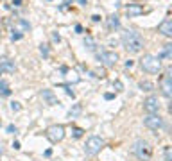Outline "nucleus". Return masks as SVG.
Segmentation results:
<instances>
[{
  "label": "nucleus",
  "instance_id": "obj_15",
  "mask_svg": "<svg viewBox=\"0 0 172 161\" xmlns=\"http://www.w3.org/2000/svg\"><path fill=\"white\" fill-rule=\"evenodd\" d=\"M170 56H172V45H165L163 50L158 54V59H160V61H161V59H170Z\"/></svg>",
  "mask_w": 172,
  "mask_h": 161
},
{
  "label": "nucleus",
  "instance_id": "obj_2",
  "mask_svg": "<svg viewBox=\"0 0 172 161\" xmlns=\"http://www.w3.org/2000/svg\"><path fill=\"white\" fill-rule=\"evenodd\" d=\"M131 150L140 161H149L152 158V147L143 140H136L133 143V147H131Z\"/></svg>",
  "mask_w": 172,
  "mask_h": 161
},
{
  "label": "nucleus",
  "instance_id": "obj_11",
  "mask_svg": "<svg viewBox=\"0 0 172 161\" xmlns=\"http://www.w3.org/2000/svg\"><path fill=\"white\" fill-rule=\"evenodd\" d=\"M143 13V7L140 4H129L127 7H126V15L129 18H135V16H140Z\"/></svg>",
  "mask_w": 172,
  "mask_h": 161
},
{
  "label": "nucleus",
  "instance_id": "obj_1",
  "mask_svg": "<svg viewBox=\"0 0 172 161\" xmlns=\"http://www.w3.org/2000/svg\"><path fill=\"white\" fill-rule=\"evenodd\" d=\"M122 45L126 47V50L131 54H138L143 48V38L136 30H126L122 34Z\"/></svg>",
  "mask_w": 172,
  "mask_h": 161
},
{
  "label": "nucleus",
  "instance_id": "obj_19",
  "mask_svg": "<svg viewBox=\"0 0 172 161\" xmlns=\"http://www.w3.org/2000/svg\"><path fill=\"white\" fill-rule=\"evenodd\" d=\"M84 47L88 48V50H95V41H93V38H92V36H86Z\"/></svg>",
  "mask_w": 172,
  "mask_h": 161
},
{
  "label": "nucleus",
  "instance_id": "obj_14",
  "mask_svg": "<svg viewBox=\"0 0 172 161\" xmlns=\"http://www.w3.org/2000/svg\"><path fill=\"white\" fill-rule=\"evenodd\" d=\"M108 27H109V30H117L118 27H120V20H118V16L117 15H111L109 18H108Z\"/></svg>",
  "mask_w": 172,
  "mask_h": 161
},
{
  "label": "nucleus",
  "instance_id": "obj_13",
  "mask_svg": "<svg viewBox=\"0 0 172 161\" xmlns=\"http://www.w3.org/2000/svg\"><path fill=\"white\" fill-rule=\"evenodd\" d=\"M14 63L13 61H9V59H2L0 61V70H2V73H13L14 72Z\"/></svg>",
  "mask_w": 172,
  "mask_h": 161
},
{
  "label": "nucleus",
  "instance_id": "obj_23",
  "mask_svg": "<svg viewBox=\"0 0 172 161\" xmlns=\"http://www.w3.org/2000/svg\"><path fill=\"white\" fill-rule=\"evenodd\" d=\"M165 161H172V149L165 147Z\"/></svg>",
  "mask_w": 172,
  "mask_h": 161
},
{
  "label": "nucleus",
  "instance_id": "obj_27",
  "mask_svg": "<svg viewBox=\"0 0 172 161\" xmlns=\"http://www.w3.org/2000/svg\"><path fill=\"white\" fill-rule=\"evenodd\" d=\"M61 88H64V90H66V93H68V95H70L72 99H74V97H75V95H74V91H72V90H70V86H66V84H63V86H61Z\"/></svg>",
  "mask_w": 172,
  "mask_h": 161
},
{
  "label": "nucleus",
  "instance_id": "obj_26",
  "mask_svg": "<svg viewBox=\"0 0 172 161\" xmlns=\"http://www.w3.org/2000/svg\"><path fill=\"white\" fill-rule=\"evenodd\" d=\"M113 88L117 90V91H122V90H124V86H122L120 80H115V82H113Z\"/></svg>",
  "mask_w": 172,
  "mask_h": 161
},
{
  "label": "nucleus",
  "instance_id": "obj_6",
  "mask_svg": "<svg viewBox=\"0 0 172 161\" xmlns=\"http://www.w3.org/2000/svg\"><path fill=\"white\" fill-rule=\"evenodd\" d=\"M45 136L52 141V143H59L61 140L64 138V127L63 125H50L49 129H47V132H45Z\"/></svg>",
  "mask_w": 172,
  "mask_h": 161
},
{
  "label": "nucleus",
  "instance_id": "obj_32",
  "mask_svg": "<svg viewBox=\"0 0 172 161\" xmlns=\"http://www.w3.org/2000/svg\"><path fill=\"white\" fill-rule=\"evenodd\" d=\"M104 99H106V100H111V99H113V93H106V95H104Z\"/></svg>",
  "mask_w": 172,
  "mask_h": 161
},
{
  "label": "nucleus",
  "instance_id": "obj_28",
  "mask_svg": "<svg viewBox=\"0 0 172 161\" xmlns=\"http://www.w3.org/2000/svg\"><path fill=\"white\" fill-rule=\"evenodd\" d=\"M11 109L18 111V109H20V104H18V102H11Z\"/></svg>",
  "mask_w": 172,
  "mask_h": 161
},
{
  "label": "nucleus",
  "instance_id": "obj_22",
  "mask_svg": "<svg viewBox=\"0 0 172 161\" xmlns=\"http://www.w3.org/2000/svg\"><path fill=\"white\" fill-rule=\"evenodd\" d=\"M93 75H95V77H100V79H104V77H106V70H104V68H97V70H93Z\"/></svg>",
  "mask_w": 172,
  "mask_h": 161
},
{
  "label": "nucleus",
  "instance_id": "obj_10",
  "mask_svg": "<svg viewBox=\"0 0 172 161\" xmlns=\"http://www.w3.org/2000/svg\"><path fill=\"white\" fill-rule=\"evenodd\" d=\"M158 32L163 34V36H167V38L172 36V20L170 18H165L163 22L158 25Z\"/></svg>",
  "mask_w": 172,
  "mask_h": 161
},
{
  "label": "nucleus",
  "instance_id": "obj_31",
  "mask_svg": "<svg viewBox=\"0 0 172 161\" xmlns=\"http://www.w3.org/2000/svg\"><path fill=\"white\" fill-rule=\"evenodd\" d=\"M92 20H93V22H100V16H99V15H93Z\"/></svg>",
  "mask_w": 172,
  "mask_h": 161
},
{
  "label": "nucleus",
  "instance_id": "obj_5",
  "mask_svg": "<svg viewBox=\"0 0 172 161\" xmlns=\"http://www.w3.org/2000/svg\"><path fill=\"white\" fill-rule=\"evenodd\" d=\"M97 59L104 66H115L117 61H118V54L113 50H100V52H97Z\"/></svg>",
  "mask_w": 172,
  "mask_h": 161
},
{
  "label": "nucleus",
  "instance_id": "obj_21",
  "mask_svg": "<svg viewBox=\"0 0 172 161\" xmlns=\"http://www.w3.org/2000/svg\"><path fill=\"white\" fill-rule=\"evenodd\" d=\"M72 134H74V138H81V136L84 134V129H81V127H74V129H72Z\"/></svg>",
  "mask_w": 172,
  "mask_h": 161
},
{
  "label": "nucleus",
  "instance_id": "obj_16",
  "mask_svg": "<svg viewBox=\"0 0 172 161\" xmlns=\"http://www.w3.org/2000/svg\"><path fill=\"white\" fill-rule=\"evenodd\" d=\"M9 95H11V90L7 86V82L0 79V97H9Z\"/></svg>",
  "mask_w": 172,
  "mask_h": 161
},
{
  "label": "nucleus",
  "instance_id": "obj_20",
  "mask_svg": "<svg viewBox=\"0 0 172 161\" xmlns=\"http://www.w3.org/2000/svg\"><path fill=\"white\" fill-rule=\"evenodd\" d=\"M16 27H20L22 30H29L31 29V25H29V22H25V20H16V23H14ZM20 30V32H22Z\"/></svg>",
  "mask_w": 172,
  "mask_h": 161
},
{
  "label": "nucleus",
  "instance_id": "obj_24",
  "mask_svg": "<svg viewBox=\"0 0 172 161\" xmlns=\"http://www.w3.org/2000/svg\"><path fill=\"white\" fill-rule=\"evenodd\" d=\"M40 52H41L43 58H49V45H41V47H40Z\"/></svg>",
  "mask_w": 172,
  "mask_h": 161
},
{
  "label": "nucleus",
  "instance_id": "obj_30",
  "mask_svg": "<svg viewBox=\"0 0 172 161\" xmlns=\"http://www.w3.org/2000/svg\"><path fill=\"white\" fill-rule=\"evenodd\" d=\"M52 39H54V41H57V43L61 41V38H59V34H52Z\"/></svg>",
  "mask_w": 172,
  "mask_h": 161
},
{
  "label": "nucleus",
  "instance_id": "obj_17",
  "mask_svg": "<svg viewBox=\"0 0 172 161\" xmlns=\"http://www.w3.org/2000/svg\"><path fill=\"white\" fill-rule=\"evenodd\" d=\"M81 111H83V106H81V104H75V106L70 109L68 117H70V118H77L79 115H81Z\"/></svg>",
  "mask_w": 172,
  "mask_h": 161
},
{
  "label": "nucleus",
  "instance_id": "obj_18",
  "mask_svg": "<svg viewBox=\"0 0 172 161\" xmlns=\"http://www.w3.org/2000/svg\"><path fill=\"white\" fill-rule=\"evenodd\" d=\"M140 90H142V91H152V90H154V84H152L150 80H142V82H140Z\"/></svg>",
  "mask_w": 172,
  "mask_h": 161
},
{
  "label": "nucleus",
  "instance_id": "obj_29",
  "mask_svg": "<svg viewBox=\"0 0 172 161\" xmlns=\"http://www.w3.org/2000/svg\"><path fill=\"white\" fill-rule=\"evenodd\" d=\"M7 132H13V134L16 132V129H14V125H13V124H11V125H7Z\"/></svg>",
  "mask_w": 172,
  "mask_h": 161
},
{
  "label": "nucleus",
  "instance_id": "obj_8",
  "mask_svg": "<svg viewBox=\"0 0 172 161\" xmlns=\"http://www.w3.org/2000/svg\"><path fill=\"white\" fill-rule=\"evenodd\" d=\"M143 124H145V127H149L150 131H158V129H161L163 120L158 117V115H145V118H143Z\"/></svg>",
  "mask_w": 172,
  "mask_h": 161
},
{
  "label": "nucleus",
  "instance_id": "obj_3",
  "mask_svg": "<svg viewBox=\"0 0 172 161\" xmlns=\"http://www.w3.org/2000/svg\"><path fill=\"white\" fill-rule=\"evenodd\" d=\"M140 65L147 73H158L161 70V61L158 58H154V56H149V54L140 59Z\"/></svg>",
  "mask_w": 172,
  "mask_h": 161
},
{
  "label": "nucleus",
  "instance_id": "obj_4",
  "mask_svg": "<svg viewBox=\"0 0 172 161\" xmlns=\"http://www.w3.org/2000/svg\"><path fill=\"white\" fill-rule=\"evenodd\" d=\"M104 147V140L100 136H90L86 140V145H84V152L88 156H95V154L100 152V149Z\"/></svg>",
  "mask_w": 172,
  "mask_h": 161
},
{
  "label": "nucleus",
  "instance_id": "obj_34",
  "mask_svg": "<svg viewBox=\"0 0 172 161\" xmlns=\"http://www.w3.org/2000/svg\"><path fill=\"white\" fill-rule=\"evenodd\" d=\"M0 75H2V70H0Z\"/></svg>",
  "mask_w": 172,
  "mask_h": 161
},
{
  "label": "nucleus",
  "instance_id": "obj_9",
  "mask_svg": "<svg viewBox=\"0 0 172 161\" xmlns=\"http://www.w3.org/2000/svg\"><path fill=\"white\" fill-rule=\"evenodd\" d=\"M143 109L147 111V115H158L160 102H158L156 97H147V99L143 100Z\"/></svg>",
  "mask_w": 172,
  "mask_h": 161
},
{
  "label": "nucleus",
  "instance_id": "obj_33",
  "mask_svg": "<svg viewBox=\"0 0 172 161\" xmlns=\"http://www.w3.org/2000/svg\"><path fill=\"white\" fill-rule=\"evenodd\" d=\"M13 4L18 7V6H22V0H13Z\"/></svg>",
  "mask_w": 172,
  "mask_h": 161
},
{
  "label": "nucleus",
  "instance_id": "obj_25",
  "mask_svg": "<svg viewBox=\"0 0 172 161\" xmlns=\"http://www.w3.org/2000/svg\"><path fill=\"white\" fill-rule=\"evenodd\" d=\"M22 36H23V34H22L20 30H13V34H11V39H13V41H18Z\"/></svg>",
  "mask_w": 172,
  "mask_h": 161
},
{
  "label": "nucleus",
  "instance_id": "obj_7",
  "mask_svg": "<svg viewBox=\"0 0 172 161\" xmlns=\"http://www.w3.org/2000/svg\"><path fill=\"white\" fill-rule=\"evenodd\" d=\"M160 88H161V93H163L167 99L172 95V77H170V72H167V73H163V75H161Z\"/></svg>",
  "mask_w": 172,
  "mask_h": 161
},
{
  "label": "nucleus",
  "instance_id": "obj_12",
  "mask_svg": "<svg viewBox=\"0 0 172 161\" xmlns=\"http://www.w3.org/2000/svg\"><path fill=\"white\" fill-rule=\"evenodd\" d=\"M41 97H43V100H45L47 104H50V106H56V104H59V100H57V97L54 95V91H52V90H43Z\"/></svg>",
  "mask_w": 172,
  "mask_h": 161
}]
</instances>
